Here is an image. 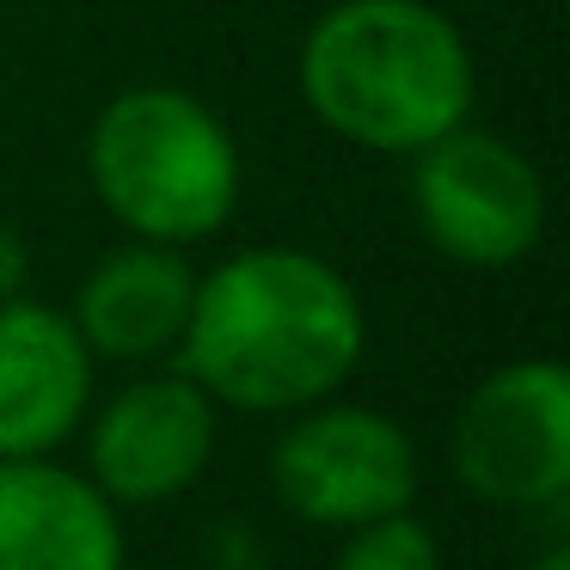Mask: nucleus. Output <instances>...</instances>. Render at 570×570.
<instances>
[{
	"mask_svg": "<svg viewBox=\"0 0 570 570\" xmlns=\"http://www.w3.org/2000/svg\"><path fill=\"white\" fill-rule=\"evenodd\" d=\"M271 484L288 515L307 528H362L411 509L417 448L386 411L368 405H307L271 448Z\"/></svg>",
	"mask_w": 570,
	"mask_h": 570,
	"instance_id": "nucleus-6",
	"label": "nucleus"
},
{
	"mask_svg": "<svg viewBox=\"0 0 570 570\" xmlns=\"http://www.w3.org/2000/svg\"><path fill=\"white\" fill-rule=\"evenodd\" d=\"M337 570H442V546H435V533L423 521H411L399 509V515L350 528L344 552H337Z\"/></svg>",
	"mask_w": 570,
	"mask_h": 570,
	"instance_id": "nucleus-11",
	"label": "nucleus"
},
{
	"mask_svg": "<svg viewBox=\"0 0 570 570\" xmlns=\"http://www.w3.org/2000/svg\"><path fill=\"white\" fill-rule=\"evenodd\" d=\"M26 264H31V252H26V239H19V227L0 222V301H13L19 288H26Z\"/></svg>",
	"mask_w": 570,
	"mask_h": 570,
	"instance_id": "nucleus-12",
	"label": "nucleus"
},
{
	"mask_svg": "<svg viewBox=\"0 0 570 570\" xmlns=\"http://www.w3.org/2000/svg\"><path fill=\"white\" fill-rule=\"evenodd\" d=\"M368 320L337 264L301 246H246L197 276L178 337L185 374L234 411H307L356 374Z\"/></svg>",
	"mask_w": 570,
	"mask_h": 570,
	"instance_id": "nucleus-1",
	"label": "nucleus"
},
{
	"mask_svg": "<svg viewBox=\"0 0 570 570\" xmlns=\"http://www.w3.org/2000/svg\"><path fill=\"white\" fill-rule=\"evenodd\" d=\"M190 276L185 252L160 246V239H129V246L105 252L87 271L75 295V332L92 356L105 362H154L166 350H178L190 320Z\"/></svg>",
	"mask_w": 570,
	"mask_h": 570,
	"instance_id": "nucleus-10",
	"label": "nucleus"
},
{
	"mask_svg": "<svg viewBox=\"0 0 570 570\" xmlns=\"http://www.w3.org/2000/svg\"><path fill=\"white\" fill-rule=\"evenodd\" d=\"M87 178L117 227L190 246L239 209V141L203 99L178 87H129L92 117Z\"/></svg>",
	"mask_w": 570,
	"mask_h": 570,
	"instance_id": "nucleus-3",
	"label": "nucleus"
},
{
	"mask_svg": "<svg viewBox=\"0 0 570 570\" xmlns=\"http://www.w3.org/2000/svg\"><path fill=\"white\" fill-rule=\"evenodd\" d=\"M411 209L448 264L509 271L546 234V185L515 141L454 124L411 154Z\"/></svg>",
	"mask_w": 570,
	"mask_h": 570,
	"instance_id": "nucleus-4",
	"label": "nucleus"
},
{
	"mask_svg": "<svg viewBox=\"0 0 570 570\" xmlns=\"http://www.w3.org/2000/svg\"><path fill=\"white\" fill-rule=\"evenodd\" d=\"M92 399V350L43 301H0V460L56 454Z\"/></svg>",
	"mask_w": 570,
	"mask_h": 570,
	"instance_id": "nucleus-8",
	"label": "nucleus"
},
{
	"mask_svg": "<svg viewBox=\"0 0 570 570\" xmlns=\"http://www.w3.org/2000/svg\"><path fill=\"white\" fill-rule=\"evenodd\" d=\"M0 570H124L117 503L50 454L0 460Z\"/></svg>",
	"mask_w": 570,
	"mask_h": 570,
	"instance_id": "nucleus-9",
	"label": "nucleus"
},
{
	"mask_svg": "<svg viewBox=\"0 0 570 570\" xmlns=\"http://www.w3.org/2000/svg\"><path fill=\"white\" fill-rule=\"evenodd\" d=\"M301 99L368 154H417L472 117V50L430 0H337L301 43Z\"/></svg>",
	"mask_w": 570,
	"mask_h": 570,
	"instance_id": "nucleus-2",
	"label": "nucleus"
},
{
	"mask_svg": "<svg viewBox=\"0 0 570 570\" xmlns=\"http://www.w3.org/2000/svg\"><path fill=\"white\" fill-rule=\"evenodd\" d=\"M448 460L479 503L558 509L570 491V374L546 356L491 368L460 405Z\"/></svg>",
	"mask_w": 570,
	"mask_h": 570,
	"instance_id": "nucleus-5",
	"label": "nucleus"
},
{
	"mask_svg": "<svg viewBox=\"0 0 570 570\" xmlns=\"http://www.w3.org/2000/svg\"><path fill=\"white\" fill-rule=\"evenodd\" d=\"M215 454V399L178 374H148L129 381L92 423L87 479L99 484L111 503L148 509L166 497L190 491Z\"/></svg>",
	"mask_w": 570,
	"mask_h": 570,
	"instance_id": "nucleus-7",
	"label": "nucleus"
},
{
	"mask_svg": "<svg viewBox=\"0 0 570 570\" xmlns=\"http://www.w3.org/2000/svg\"><path fill=\"white\" fill-rule=\"evenodd\" d=\"M533 570H570V552H564V546H552V552L533 558Z\"/></svg>",
	"mask_w": 570,
	"mask_h": 570,
	"instance_id": "nucleus-13",
	"label": "nucleus"
}]
</instances>
